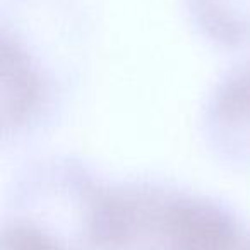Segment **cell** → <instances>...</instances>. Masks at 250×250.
Returning a JSON list of instances; mask_svg holds the SVG:
<instances>
[{"label": "cell", "mask_w": 250, "mask_h": 250, "mask_svg": "<svg viewBox=\"0 0 250 250\" xmlns=\"http://www.w3.org/2000/svg\"><path fill=\"white\" fill-rule=\"evenodd\" d=\"M91 243L94 250H250L226 209L153 185L100 190Z\"/></svg>", "instance_id": "cell-1"}, {"label": "cell", "mask_w": 250, "mask_h": 250, "mask_svg": "<svg viewBox=\"0 0 250 250\" xmlns=\"http://www.w3.org/2000/svg\"><path fill=\"white\" fill-rule=\"evenodd\" d=\"M206 122L219 149L233 156H250V63L219 83Z\"/></svg>", "instance_id": "cell-2"}, {"label": "cell", "mask_w": 250, "mask_h": 250, "mask_svg": "<svg viewBox=\"0 0 250 250\" xmlns=\"http://www.w3.org/2000/svg\"><path fill=\"white\" fill-rule=\"evenodd\" d=\"M4 83H11V91H4V118L5 125L14 127L26 124L36 110L42 94L40 76L35 65H31L21 45L14 42L11 45L4 38Z\"/></svg>", "instance_id": "cell-3"}, {"label": "cell", "mask_w": 250, "mask_h": 250, "mask_svg": "<svg viewBox=\"0 0 250 250\" xmlns=\"http://www.w3.org/2000/svg\"><path fill=\"white\" fill-rule=\"evenodd\" d=\"M199 28L226 46L250 43V0H188Z\"/></svg>", "instance_id": "cell-4"}, {"label": "cell", "mask_w": 250, "mask_h": 250, "mask_svg": "<svg viewBox=\"0 0 250 250\" xmlns=\"http://www.w3.org/2000/svg\"><path fill=\"white\" fill-rule=\"evenodd\" d=\"M4 250H63L53 236L31 223H16L4 233Z\"/></svg>", "instance_id": "cell-5"}]
</instances>
